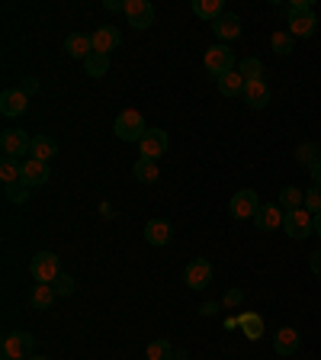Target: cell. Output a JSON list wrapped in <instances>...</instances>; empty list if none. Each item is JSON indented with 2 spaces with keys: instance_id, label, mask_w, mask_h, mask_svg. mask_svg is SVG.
Instances as JSON below:
<instances>
[{
  "instance_id": "cell-1",
  "label": "cell",
  "mask_w": 321,
  "mask_h": 360,
  "mask_svg": "<svg viewBox=\"0 0 321 360\" xmlns=\"http://www.w3.org/2000/svg\"><path fill=\"white\" fill-rule=\"evenodd\" d=\"M286 20H289V32L292 39H308L318 30V16L312 13V4L308 0H296L286 7Z\"/></svg>"
},
{
  "instance_id": "cell-2",
  "label": "cell",
  "mask_w": 321,
  "mask_h": 360,
  "mask_svg": "<svg viewBox=\"0 0 321 360\" xmlns=\"http://www.w3.org/2000/svg\"><path fill=\"white\" fill-rule=\"evenodd\" d=\"M202 68H206V75H212L218 81V77H225L228 71H238V58H235V52L228 45L218 42V45H209V49H206Z\"/></svg>"
},
{
  "instance_id": "cell-3",
  "label": "cell",
  "mask_w": 321,
  "mask_h": 360,
  "mask_svg": "<svg viewBox=\"0 0 321 360\" xmlns=\"http://www.w3.org/2000/svg\"><path fill=\"white\" fill-rule=\"evenodd\" d=\"M112 132L122 142H142L145 132H148V122H145V116L138 110H122L116 116V122H112Z\"/></svg>"
},
{
  "instance_id": "cell-4",
  "label": "cell",
  "mask_w": 321,
  "mask_h": 360,
  "mask_svg": "<svg viewBox=\"0 0 321 360\" xmlns=\"http://www.w3.org/2000/svg\"><path fill=\"white\" fill-rule=\"evenodd\" d=\"M32 347H36V338H32L30 331H10V335H4L0 351H4V357H10V360H30Z\"/></svg>"
},
{
  "instance_id": "cell-5",
  "label": "cell",
  "mask_w": 321,
  "mask_h": 360,
  "mask_svg": "<svg viewBox=\"0 0 321 360\" xmlns=\"http://www.w3.org/2000/svg\"><path fill=\"white\" fill-rule=\"evenodd\" d=\"M283 232L289 235V238H296V241H302V238H308V235L315 232V216L302 206V210H289L286 212V219H283Z\"/></svg>"
},
{
  "instance_id": "cell-6",
  "label": "cell",
  "mask_w": 321,
  "mask_h": 360,
  "mask_svg": "<svg viewBox=\"0 0 321 360\" xmlns=\"http://www.w3.org/2000/svg\"><path fill=\"white\" fill-rule=\"evenodd\" d=\"M30 274H32L36 283H55V277L61 274L58 255H52V251H39V255L32 257V264H30Z\"/></svg>"
},
{
  "instance_id": "cell-7",
  "label": "cell",
  "mask_w": 321,
  "mask_h": 360,
  "mask_svg": "<svg viewBox=\"0 0 321 360\" xmlns=\"http://www.w3.org/2000/svg\"><path fill=\"white\" fill-rule=\"evenodd\" d=\"M32 148V139L22 129H4V135H0V151H4V158H13V161H20L22 155H30ZM26 161V158H22Z\"/></svg>"
},
{
  "instance_id": "cell-8",
  "label": "cell",
  "mask_w": 321,
  "mask_h": 360,
  "mask_svg": "<svg viewBox=\"0 0 321 360\" xmlns=\"http://www.w3.org/2000/svg\"><path fill=\"white\" fill-rule=\"evenodd\" d=\"M183 283H187L190 290H206V286L212 283V264L206 261V257L190 261L187 270H183Z\"/></svg>"
},
{
  "instance_id": "cell-9",
  "label": "cell",
  "mask_w": 321,
  "mask_h": 360,
  "mask_svg": "<svg viewBox=\"0 0 321 360\" xmlns=\"http://www.w3.org/2000/svg\"><path fill=\"white\" fill-rule=\"evenodd\" d=\"M283 219H286V210L280 202H261V210H257V216H254V225L261 232H277V229H283Z\"/></svg>"
},
{
  "instance_id": "cell-10",
  "label": "cell",
  "mask_w": 321,
  "mask_h": 360,
  "mask_svg": "<svg viewBox=\"0 0 321 360\" xmlns=\"http://www.w3.org/2000/svg\"><path fill=\"white\" fill-rule=\"evenodd\" d=\"M257 210H261V200H257L254 190H238V193L232 196V202H228V212H232L235 219H254Z\"/></svg>"
},
{
  "instance_id": "cell-11",
  "label": "cell",
  "mask_w": 321,
  "mask_h": 360,
  "mask_svg": "<svg viewBox=\"0 0 321 360\" xmlns=\"http://www.w3.org/2000/svg\"><path fill=\"white\" fill-rule=\"evenodd\" d=\"M126 20L132 30H148L151 22H155V7H151L148 0H129L126 4Z\"/></svg>"
},
{
  "instance_id": "cell-12",
  "label": "cell",
  "mask_w": 321,
  "mask_h": 360,
  "mask_svg": "<svg viewBox=\"0 0 321 360\" xmlns=\"http://www.w3.org/2000/svg\"><path fill=\"white\" fill-rule=\"evenodd\" d=\"M167 145H171V139H167L164 129H148V132H145V139L138 142V148H142V158L157 161V158L167 151Z\"/></svg>"
},
{
  "instance_id": "cell-13",
  "label": "cell",
  "mask_w": 321,
  "mask_h": 360,
  "mask_svg": "<svg viewBox=\"0 0 321 360\" xmlns=\"http://www.w3.org/2000/svg\"><path fill=\"white\" fill-rule=\"evenodd\" d=\"M90 39H93V52H116L122 45V32L119 26H97V32H90Z\"/></svg>"
},
{
  "instance_id": "cell-14",
  "label": "cell",
  "mask_w": 321,
  "mask_h": 360,
  "mask_svg": "<svg viewBox=\"0 0 321 360\" xmlns=\"http://www.w3.org/2000/svg\"><path fill=\"white\" fill-rule=\"evenodd\" d=\"M48 180H52V171H48L45 161H36V158H26V161H22V184H26L30 190L45 187Z\"/></svg>"
},
{
  "instance_id": "cell-15",
  "label": "cell",
  "mask_w": 321,
  "mask_h": 360,
  "mask_svg": "<svg viewBox=\"0 0 321 360\" xmlns=\"http://www.w3.org/2000/svg\"><path fill=\"white\" fill-rule=\"evenodd\" d=\"M26 110H30V97H26L20 87L0 94V112H4L7 120H16V116H22Z\"/></svg>"
},
{
  "instance_id": "cell-16",
  "label": "cell",
  "mask_w": 321,
  "mask_h": 360,
  "mask_svg": "<svg viewBox=\"0 0 321 360\" xmlns=\"http://www.w3.org/2000/svg\"><path fill=\"white\" fill-rule=\"evenodd\" d=\"M241 97H244V103L251 106V110H263V106L273 100V94H270V84L267 81H247Z\"/></svg>"
},
{
  "instance_id": "cell-17",
  "label": "cell",
  "mask_w": 321,
  "mask_h": 360,
  "mask_svg": "<svg viewBox=\"0 0 321 360\" xmlns=\"http://www.w3.org/2000/svg\"><path fill=\"white\" fill-rule=\"evenodd\" d=\"M171 238H173V229L167 219H148V225H145V241L148 245L164 248V245H171Z\"/></svg>"
},
{
  "instance_id": "cell-18",
  "label": "cell",
  "mask_w": 321,
  "mask_h": 360,
  "mask_svg": "<svg viewBox=\"0 0 321 360\" xmlns=\"http://www.w3.org/2000/svg\"><path fill=\"white\" fill-rule=\"evenodd\" d=\"M212 30H216V36H218V42L222 45H228V42H235V39L241 36V20L235 13H228L225 10L222 16H218L216 22H212Z\"/></svg>"
},
{
  "instance_id": "cell-19",
  "label": "cell",
  "mask_w": 321,
  "mask_h": 360,
  "mask_svg": "<svg viewBox=\"0 0 321 360\" xmlns=\"http://www.w3.org/2000/svg\"><path fill=\"white\" fill-rule=\"evenodd\" d=\"M299 341H302V335L296 328H280L277 335H273V351L280 354V357H292V354L299 351Z\"/></svg>"
},
{
  "instance_id": "cell-20",
  "label": "cell",
  "mask_w": 321,
  "mask_h": 360,
  "mask_svg": "<svg viewBox=\"0 0 321 360\" xmlns=\"http://www.w3.org/2000/svg\"><path fill=\"white\" fill-rule=\"evenodd\" d=\"M65 52L71 55V58L87 61L90 55H93V39H90L87 32H71V36L65 39Z\"/></svg>"
},
{
  "instance_id": "cell-21",
  "label": "cell",
  "mask_w": 321,
  "mask_h": 360,
  "mask_svg": "<svg viewBox=\"0 0 321 360\" xmlns=\"http://www.w3.org/2000/svg\"><path fill=\"white\" fill-rule=\"evenodd\" d=\"M58 155V142L55 139H48V135H32V148H30V158H36V161H52V158Z\"/></svg>"
},
{
  "instance_id": "cell-22",
  "label": "cell",
  "mask_w": 321,
  "mask_h": 360,
  "mask_svg": "<svg viewBox=\"0 0 321 360\" xmlns=\"http://www.w3.org/2000/svg\"><path fill=\"white\" fill-rule=\"evenodd\" d=\"M132 174L138 184H157V180H161V167H157V161H151V158H138L132 165Z\"/></svg>"
},
{
  "instance_id": "cell-23",
  "label": "cell",
  "mask_w": 321,
  "mask_h": 360,
  "mask_svg": "<svg viewBox=\"0 0 321 360\" xmlns=\"http://www.w3.org/2000/svg\"><path fill=\"white\" fill-rule=\"evenodd\" d=\"M55 296H58V292L52 290V283H36L30 290V306L39 309V312H45V309H52Z\"/></svg>"
},
{
  "instance_id": "cell-24",
  "label": "cell",
  "mask_w": 321,
  "mask_h": 360,
  "mask_svg": "<svg viewBox=\"0 0 321 360\" xmlns=\"http://www.w3.org/2000/svg\"><path fill=\"white\" fill-rule=\"evenodd\" d=\"M238 325H241V331H244L247 341H261L263 338V319L257 312H241Z\"/></svg>"
},
{
  "instance_id": "cell-25",
  "label": "cell",
  "mask_w": 321,
  "mask_h": 360,
  "mask_svg": "<svg viewBox=\"0 0 321 360\" xmlns=\"http://www.w3.org/2000/svg\"><path fill=\"white\" fill-rule=\"evenodd\" d=\"M218 94H222V97H241V94H244V77L238 75V71H228V75L225 77H218Z\"/></svg>"
},
{
  "instance_id": "cell-26",
  "label": "cell",
  "mask_w": 321,
  "mask_h": 360,
  "mask_svg": "<svg viewBox=\"0 0 321 360\" xmlns=\"http://www.w3.org/2000/svg\"><path fill=\"white\" fill-rule=\"evenodd\" d=\"M193 13L199 16V20L216 22L218 16L225 13V4H222V0H193Z\"/></svg>"
},
{
  "instance_id": "cell-27",
  "label": "cell",
  "mask_w": 321,
  "mask_h": 360,
  "mask_svg": "<svg viewBox=\"0 0 321 360\" xmlns=\"http://www.w3.org/2000/svg\"><path fill=\"white\" fill-rule=\"evenodd\" d=\"M238 75L244 81H263V61L254 58V55H247V58L238 61Z\"/></svg>"
},
{
  "instance_id": "cell-28",
  "label": "cell",
  "mask_w": 321,
  "mask_h": 360,
  "mask_svg": "<svg viewBox=\"0 0 321 360\" xmlns=\"http://www.w3.org/2000/svg\"><path fill=\"white\" fill-rule=\"evenodd\" d=\"M0 180H4V187H10V184H20V180H22V161L4 158V161H0Z\"/></svg>"
},
{
  "instance_id": "cell-29",
  "label": "cell",
  "mask_w": 321,
  "mask_h": 360,
  "mask_svg": "<svg viewBox=\"0 0 321 360\" xmlns=\"http://www.w3.org/2000/svg\"><path fill=\"white\" fill-rule=\"evenodd\" d=\"M296 161H299L302 167H308V171H312L315 165H321V148H318L315 142L299 145V151H296Z\"/></svg>"
},
{
  "instance_id": "cell-30",
  "label": "cell",
  "mask_w": 321,
  "mask_h": 360,
  "mask_svg": "<svg viewBox=\"0 0 321 360\" xmlns=\"http://www.w3.org/2000/svg\"><path fill=\"white\" fill-rule=\"evenodd\" d=\"M84 71H87L90 77H103L106 71H110V55H103V52H93L87 61H84Z\"/></svg>"
},
{
  "instance_id": "cell-31",
  "label": "cell",
  "mask_w": 321,
  "mask_h": 360,
  "mask_svg": "<svg viewBox=\"0 0 321 360\" xmlns=\"http://www.w3.org/2000/svg\"><path fill=\"white\" fill-rule=\"evenodd\" d=\"M280 206H283L286 212L302 210V206H306V193H302L299 187H283V193H280Z\"/></svg>"
},
{
  "instance_id": "cell-32",
  "label": "cell",
  "mask_w": 321,
  "mask_h": 360,
  "mask_svg": "<svg viewBox=\"0 0 321 360\" xmlns=\"http://www.w3.org/2000/svg\"><path fill=\"white\" fill-rule=\"evenodd\" d=\"M145 357H148V360H173V347H171V341H164V338L151 341V345L145 347Z\"/></svg>"
},
{
  "instance_id": "cell-33",
  "label": "cell",
  "mask_w": 321,
  "mask_h": 360,
  "mask_svg": "<svg viewBox=\"0 0 321 360\" xmlns=\"http://www.w3.org/2000/svg\"><path fill=\"white\" fill-rule=\"evenodd\" d=\"M270 45H273V52H277V55H292V49H296V39H292L289 30H283V32H273Z\"/></svg>"
},
{
  "instance_id": "cell-34",
  "label": "cell",
  "mask_w": 321,
  "mask_h": 360,
  "mask_svg": "<svg viewBox=\"0 0 321 360\" xmlns=\"http://www.w3.org/2000/svg\"><path fill=\"white\" fill-rule=\"evenodd\" d=\"M4 190H7V200L16 202V206H22V202L30 200V187H26L22 180H20V184H10V187H4Z\"/></svg>"
},
{
  "instance_id": "cell-35",
  "label": "cell",
  "mask_w": 321,
  "mask_h": 360,
  "mask_svg": "<svg viewBox=\"0 0 321 360\" xmlns=\"http://www.w3.org/2000/svg\"><path fill=\"white\" fill-rule=\"evenodd\" d=\"M52 290L58 292V296H71L74 292V280H71V274H58L52 283Z\"/></svg>"
},
{
  "instance_id": "cell-36",
  "label": "cell",
  "mask_w": 321,
  "mask_h": 360,
  "mask_svg": "<svg viewBox=\"0 0 321 360\" xmlns=\"http://www.w3.org/2000/svg\"><path fill=\"white\" fill-rule=\"evenodd\" d=\"M241 302H244V290H238V286H235V290H228L222 296V309H238Z\"/></svg>"
},
{
  "instance_id": "cell-37",
  "label": "cell",
  "mask_w": 321,
  "mask_h": 360,
  "mask_svg": "<svg viewBox=\"0 0 321 360\" xmlns=\"http://www.w3.org/2000/svg\"><path fill=\"white\" fill-rule=\"evenodd\" d=\"M306 210L312 212V216H318L321 212V190H315V187L306 190Z\"/></svg>"
},
{
  "instance_id": "cell-38",
  "label": "cell",
  "mask_w": 321,
  "mask_h": 360,
  "mask_svg": "<svg viewBox=\"0 0 321 360\" xmlns=\"http://www.w3.org/2000/svg\"><path fill=\"white\" fill-rule=\"evenodd\" d=\"M308 267H312L315 277H321V251H315V255L308 257Z\"/></svg>"
},
{
  "instance_id": "cell-39",
  "label": "cell",
  "mask_w": 321,
  "mask_h": 360,
  "mask_svg": "<svg viewBox=\"0 0 321 360\" xmlns=\"http://www.w3.org/2000/svg\"><path fill=\"white\" fill-rule=\"evenodd\" d=\"M20 90H22V94H26V97H30V94H36V90H39V81H36V77H26Z\"/></svg>"
},
{
  "instance_id": "cell-40",
  "label": "cell",
  "mask_w": 321,
  "mask_h": 360,
  "mask_svg": "<svg viewBox=\"0 0 321 360\" xmlns=\"http://www.w3.org/2000/svg\"><path fill=\"white\" fill-rule=\"evenodd\" d=\"M218 309H222V302H202L199 312H202V315H216Z\"/></svg>"
},
{
  "instance_id": "cell-41",
  "label": "cell",
  "mask_w": 321,
  "mask_h": 360,
  "mask_svg": "<svg viewBox=\"0 0 321 360\" xmlns=\"http://www.w3.org/2000/svg\"><path fill=\"white\" fill-rule=\"evenodd\" d=\"M126 4H129V0H106L103 7L106 10H122V13H126Z\"/></svg>"
},
{
  "instance_id": "cell-42",
  "label": "cell",
  "mask_w": 321,
  "mask_h": 360,
  "mask_svg": "<svg viewBox=\"0 0 321 360\" xmlns=\"http://www.w3.org/2000/svg\"><path fill=\"white\" fill-rule=\"evenodd\" d=\"M308 174H312V187H315V190H321V165H315Z\"/></svg>"
},
{
  "instance_id": "cell-43",
  "label": "cell",
  "mask_w": 321,
  "mask_h": 360,
  "mask_svg": "<svg viewBox=\"0 0 321 360\" xmlns=\"http://www.w3.org/2000/svg\"><path fill=\"white\" fill-rule=\"evenodd\" d=\"M315 235H318V238H321V212H318V216H315Z\"/></svg>"
},
{
  "instance_id": "cell-44",
  "label": "cell",
  "mask_w": 321,
  "mask_h": 360,
  "mask_svg": "<svg viewBox=\"0 0 321 360\" xmlns=\"http://www.w3.org/2000/svg\"><path fill=\"white\" fill-rule=\"evenodd\" d=\"M30 360H48V357H30Z\"/></svg>"
},
{
  "instance_id": "cell-45",
  "label": "cell",
  "mask_w": 321,
  "mask_h": 360,
  "mask_svg": "<svg viewBox=\"0 0 321 360\" xmlns=\"http://www.w3.org/2000/svg\"><path fill=\"white\" fill-rule=\"evenodd\" d=\"M4 360H10V357H4Z\"/></svg>"
}]
</instances>
